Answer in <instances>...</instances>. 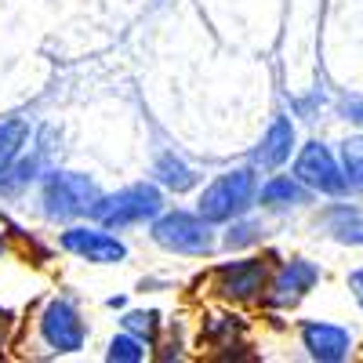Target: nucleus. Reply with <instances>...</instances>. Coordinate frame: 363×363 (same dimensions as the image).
Masks as SVG:
<instances>
[{
    "mask_svg": "<svg viewBox=\"0 0 363 363\" xmlns=\"http://www.w3.org/2000/svg\"><path fill=\"white\" fill-rule=\"evenodd\" d=\"M149 0H51V40L55 62H77L113 48L142 18Z\"/></svg>",
    "mask_w": 363,
    "mask_h": 363,
    "instance_id": "2",
    "label": "nucleus"
},
{
    "mask_svg": "<svg viewBox=\"0 0 363 363\" xmlns=\"http://www.w3.org/2000/svg\"><path fill=\"white\" fill-rule=\"evenodd\" d=\"M149 174H153V182H157L164 193H174V196L193 193L200 182H203L200 167H196L186 153H182L178 145H164V149H157L153 160H149Z\"/></svg>",
    "mask_w": 363,
    "mask_h": 363,
    "instance_id": "13",
    "label": "nucleus"
},
{
    "mask_svg": "<svg viewBox=\"0 0 363 363\" xmlns=\"http://www.w3.org/2000/svg\"><path fill=\"white\" fill-rule=\"evenodd\" d=\"M37 338L51 356H77V352H84V345L91 338V327L73 298L55 294L44 301V309L37 316Z\"/></svg>",
    "mask_w": 363,
    "mask_h": 363,
    "instance_id": "7",
    "label": "nucleus"
},
{
    "mask_svg": "<svg viewBox=\"0 0 363 363\" xmlns=\"http://www.w3.org/2000/svg\"><path fill=\"white\" fill-rule=\"evenodd\" d=\"M58 247L66 255L87 262V265H124L131 247L124 244V236L99 225V222H69L58 233Z\"/></svg>",
    "mask_w": 363,
    "mask_h": 363,
    "instance_id": "8",
    "label": "nucleus"
},
{
    "mask_svg": "<svg viewBox=\"0 0 363 363\" xmlns=\"http://www.w3.org/2000/svg\"><path fill=\"white\" fill-rule=\"evenodd\" d=\"M262 233H265L262 222H255V218H247V215H240V218L225 222V233H222V240H218V247H225V251H244V247L258 244Z\"/></svg>",
    "mask_w": 363,
    "mask_h": 363,
    "instance_id": "22",
    "label": "nucleus"
},
{
    "mask_svg": "<svg viewBox=\"0 0 363 363\" xmlns=\"http://www.w3.org/2000/svg\"><path fill=\"white\" fill-rule=\"evenodd\" d=\"M291 174L306 189L323 193V196H345L349 193V178H345L342 164L335 160V153H330L323 142H306V145H301V153H298Z\"/></svg>",
    "mask_w": 363,
    "mask_h": 363,
    "instance_id": "10",
    "label": "nucleus"
},
{
    "mask_svg": "<svg viewBox=\"0 0 363 363\" xmlns=\"http://www.w3.org/2000/svg\"><path fill=\"white\" fill-rule=\"evenodd\" d=\"M342 171L349 178V189L363 193V135L342 142Z\"/></svg>",
    "mask_w": 363,
    "mask_h": 363,
    "instance_id": "23",
    "label": "nucleus"
},
{
    "mask_svg": "<svg viewBox=\"0 0 363 363\" xmlns=\"http://www.w3.org/2000/svg\"><path fill=\"white\" fill-rule=\"evenodd\" d=\"M349 287H352V294H356V301H359V309H363V269H356L352 277H349Z\"/></svg>",
    "mask_w": 363,
    "mask_h": 363,
    "instance_id": "25",
    "label": "nucleus"
},
{
    "mask_svg": "<svg viewBox=\"0 0 363 363\" xmlns=\"http://www.w3.org/2000/svg\"><path fill=\"white\" fill-rule=\"evenodd\" d=\"M120 327L131 330V335H138L149 349H153V345L160 342L164 316H160V309H128L124 316H120Z\"/></svg>",
    "mask_w": 363,
    "mask_h": 363,
    "instance_id": "20",
    "label": "nucleus"
},
{
    "mask_svg": "<svg viewBox=\"0 0 363 363\" xmlns=\"http://www.w3.org/2000/svg\"><path fill=\"white\" fill-rule=\"evenodd\" d=\"M301 349L309 352V359L320 363H338L352 352V335L338 323H323V320H306L301 323Z\"/></svg>",
    "mask_w": 363,
    "mask_h": 363,
    "instance_id": "15",
    "label": "nucleus"
},
{
    "mask_svg": "<svg viewBox=\"0 0 363 363\" xmlns=\"http://www.w3.org/2000/svg\"><path fill=\"white\" fill-rule=\"evenodd\" d=\"M244 330H247V320L240 316V313H207L200 320V345L207 349H233L236 338H244Z\"/></svg>",
    "mask_w": 363,
    "mask_h": 363,
    "instance_id": "17",
    "label": "nucleus"
},
{
    "mask_svg": "<svg viewBox=\"0 0 363 363\" xmlns=\"http://www.w3.org/2000/svg\"><path fill=\"white\" fill-rule=\"evenodd\" d=\"M320 280V265H313L309 258H291V262H280V269L265 280V306L269 309H291L306 298Z\"/></svg>",
    "mask_w": 363,
    "mask_h": 363,
    "instance_id": "11",
    "label": "nucleus"
},
{
    "mask_svg": "<svg viewBox=\"0 0 363 363\" xmlns=\"http://www.w3.org/2000/svg\"><path fill=\"white\" fill-rule=\"evenodd\" d=\"M164 207H167V193L157 186L153 178H138V182H128V186H120L113 193L102 189V196L95 200V207H91L87 218L113 229V233H124L131 225L153 222Z\"/></svg>",
    "mask_w": 363,
    "mask_h": 363,
    "instance_id": "4",
    "label": "nucleus"
},
{
    "mask_svg": "<svg viewBox=\"0 0 363 363\" xmlns=\"http://www.w3.org/2000/svg\"><path fill=\"white\" fill-rule=\"evenodd\" d=\"M255 193H258V167L251 164L225 167L196 193V215H203L211 225H225L240 215H251Z\"/></svg>",
    "mask_w": 363,
    "mask_h": 363,
    "instance_id": "5",
    "label": "nucleus"
},
{
    "mask_svg": "<svg viewBox=\"0 0 363 363\" xmlns=\"http://www.w3.org/2000/svg\"><path fill=\"white\" fill-rule=\"evenodd\" d=\"M106 306H109V309H124V306H128V298H124V294H113Z\"/></svg>",
    "mask_w": 363,
    "mask_h": 363,
    "instance_id": "26",
    "label": "nucleus"
},
{
    "mask_svg": "<svg viewBox=\"0 0 363 363\" xmlns=\"http://www.w3.org/2000/svg\"><path fill=\"white\" fill-rule=\"evenodd\" d=\"M149 240L167 251V255H182V258H211L218 251V236L203 215L186 207H164L160 215L149 222Z\"/></svg>",
    "mask_w": 363,
    "mask_h": 363,
    "instance_id": "6",
    "label": "nucleus"
},
{
    "mask_svg": "<svg viewBox=\"0 0 363 363\" xmlns=\"http://www.w3.org/2000/svg\"><path fill=\"white\" fill-rule=\"evenodd\" d=\"M11 327H15V313L0 306V349L8 345V338H11Z\"/></svg>",
    "mask_w": 363,
    "mask_h": 363,
    "instance_id": "24",
    "label": "nucleus"
},
{
    "mask_svg": "<svg viewBox=\"0 0 363 363\" xmlns=\"http://www.w3.org/2000/svg\"><path fill=\"white\" fill-rule=\"evenodd\" d=\"M48 167H51V153H48L40 142L22 149V153L8 167H0V200H22L40 182V174Z\"/></svg>",
    "mask_w": 363,
    "mask_h": 363,
    "instance_id": "14",
    "label": "nucleus"
},
{
    "mask_svg": "<svg viewBox=\"0 0 363 363\" xmlns=\"http://www.w3.org/2000/svg\"><path fill=\"white\" fill-rule=\"evenodd\" d=\"M269 280V262L258 255L247 258H233V262H218L211 269V291L229 306H244V301H258Z\"/></svg>",
    "mask_w": 363,
    "mask_h": 363,
    "instance_id": "9",
    "label": "nucleus"
},
{
    "mask_svg": "<svg viewBox=\"0 0 363 363\" xmlns=\"http://www.w3.org/2000/svg\"><path fill=\"white\" fill-rule=\"evenodd\" d=\"M153 356V349H149L138 335H131V330H120V335H113L106 342V359L109 363H142Z\"/></svg>",
    "mask_w": 363,
    "mask_h": 363,
    "instance_id": "21",
    "label": "nucleus"
},
{
    "mask_svg": "<svg viewBox=\"0 0 363 363\" xmlns=\"http://www.w3.org/2000/svg\"><path fill=\"white\" fill-rule=\"evenodd\" d=\"M309 200H313V189H306L294 174H272L258 182V193H255V207L262 211H287V207H301Z\"/></svg>",
    "mask_w": 363,
    "mask_h": 363,
    "instance_id": "16",
    "label": "nucleus"
},
{
    "mask_svg": "<svg viewBox=\"0 0 363 363\" xmlns=\"http://www.w3.org/2000/svg\"><path fill=\"white\" fill-rule=\"evenodd\" d=\"M51 0H0V113L33 102L55 77Z\"/></svg>",
    "mask_w": 363,
    "mask_h": 363,
    "instance_id": "1",
    "label": "nucleus"
},
{
    "mask_svg": "<svg viewBox=\"0 0 363 363\" xmlns=\"http://www.w3.org/2000/svg\"><path fill=\"white\" fill-rule=\"evenodd\" d=\"M8 251H11V240H8V233H4V229H0V258H4Z\"/></svg>",
    "mask_w": 363,
    "mask_h": 363,
    "instance_id": "27",
    "label": "nucleus"
},
{
    "mask_svg": "<svg viewBox=\"0 0 363 363\" xmlns=\"http://www.w3.org/2000/svg\"><path fill=\"white\" fill-rule=\"evenodd\" d=\"M298 149V128H294V120L277 113L269 120V128L262 131V138L251 145V167L258 171H280L291 153Z\"/></svg>",
    "mask_w": 363,
    "mask_h": 363,
    "instance_id": "12",
    "label": "nucleus"
},
{
    "mask_svg": "<svg viewBox=\"0 0 363 363\" xmlns=\"http://www.w3.org/2000/svg\"><path fill=\"white\" fill-rule=\"evenodd\" d=\"M33 189H37L40 215L48 222L69 225L91 215L95 200L102 196V182L99 174H91L84 167H48Z\"/></svg>",
    "mask_w": 363,
    "mask_h": 363,
    "instance_id": "3",
    "label": "nucleus"
},
{
    "mask_svg": "<svg viewBox=\"0 0 363 363\" xmlns=\"http://www.w3.org/2000/svg\"><path fill=\"white\" fill-rule=\"evenodd\" d=\"M29 142H33V120L22 113L0 116V167H8Z\"/></svg>",
    "mask_w": 363,
    "mask_h": 363,
    "instance_id": "18",
    "label": "nucleus"
},
{
    "mask_svg": "<svg viewBox=\"0 0 363 363\" xmlns=\"http://www.w3.org/2000/svg\"><path fill=\"white\" fill-rule=\"evenodd\" d=\"M327 229L338 244H352V247H363V211L356 207H330L327 211Z\"/></svg>",
    "mask_w": 363,
    "mask_h": 363,
    "instance_id": "19",
    "label": "nucleus"
}]
</instances>
